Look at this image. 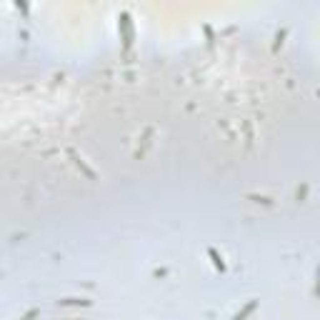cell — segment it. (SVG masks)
Masks as SVG:
<instances>
[{"label": "cell", "mask_w": 320, "mask_h": 320, "mask_svg": "<svg viewBox=\"0 0 320 320\" xmlns=\"http://www.w3.org/2000/svg\"><path fill=\"white\" fill-rule=\"evenodd\" d=\"M255 308H258V300H250V303H248V305H245V308H243V310L235 315V318H233V320H245V318H248V315L255 310Z\"/></svg>", "instance_id": "6da1fadb"}, {"label": "cell", "mask_w": 320, "mask_h": 320, "mask_svg": "<svg viewBox=\"0 0 320 320\" xmlns=\"http://www.w3.org/2000/svg\"><path fill=\"white\" fill-rule=\"evenodd\" d=\"M208 255L213 258V263H215V268H218L220 273H225V263H223V258H220V255L215 253V248H208Z\"/></svg>", "instance_id": "7a4b0ae2"}, {"label": "cell", "mask_w": 320, "mask_h": 320, "mask_svg": "<svg viewBox=\"0 0 320 320\" xmlns=\"http://www.w3.org/2000/svg\"><path fill=\"white\" fill-rule=\"evenodd\" d=\"M60 305H90V300H85V298H65V300H60Z\"/></svg>", "instance_id": "3957f363"}, {"label": "cell", "mask_w": 320, "mask_h": 320, "mask_svg": "<svg viewBox=\"0 0 320 320\" xmlns=\"http://www.w3.org/2000/svg\"><path fill=\"white\" fill-rule=\"evenodd\" d=\"M38 315H40V310H35V308H33L30 313H25V315L20 318V320H33V318H38Z\"/></svg>", "instance_id": "277c9868"}]
</instances>
